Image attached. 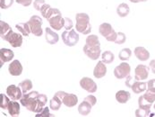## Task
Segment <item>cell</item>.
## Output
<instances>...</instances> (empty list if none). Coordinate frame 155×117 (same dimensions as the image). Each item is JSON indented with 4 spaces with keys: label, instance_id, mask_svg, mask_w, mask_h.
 Segmentation results:
<instances>
[{
    "label": "cell",
    "instance_id": "obj_1",
    "mask_svg": "<svg viewBox=\"0 0 155 117\" xmlns=\"http://www.w3.org/2000/svg\"><path fill=\"white\" fill-rule=\"evenodd\" d=\"M47 95L40 94L37 91H31L22 95L20 102L22 106L26 107L27 110L38 114L43 110L47 104Z\"/></svg>",
    "mask_w": 155,
    "mask_h": 117
},
{
    "label": "cell",
    "instance_id": "obj_2",
    "mask_svg": "<svg viewBox=\"0 0 155 117\" xmlns=\"http://www.w3.org/2000/svg\"><path fill=\"white\" fill-rule=\"evenodd\" d=\"M46 19L48 21L50 27L56 31L61 30V28L65 25V18L62 17V14L58 8L50 7L47 13Z\"/></svg>",
    "mask_w": 155,
    "mask_h": 117
},
{
    "label": "cell",
    "instance_id": "obj_3",
    "mask_svg": "<svg viewBox=\"0 0 155 117\" xmlns=\"http://www.w3.org/2000/svg\"><path fill=\"white\" fill-rule=\"evenodd\" d=\"M75 29L78 33L84 35L90 34L91 32V25L90 23V16L85 13H78L75 15Z\"/></svg>",
    "mask_w": 155,
    "mask_h": 117
},
{
    "label": "cell",
    "instance_id": "obj_4",
    "mask_svg": "<svg viewBox=\"0 0 155 117\" xmlns=\"http://www.w3.org/2000/svg\"><path fill=\"white\" fill-rule=\"evenodd\" d=\"M30 28H31V32L33 35L35 36H41L42 33H43V31H42V18L38 16V15H32L30 20L27 22Z\"/></svg>",
    "mask_w": 155,
    "mask_h": 117
},
{
    "label": "cell",
    "instance_id": "obj_5",
    "mask_svg": "<svg viewBox=\"0 0 155 117\" xmlns=\"http://www.w3.org/2000/svg\"><path fill=\"white\" fill-rule=\"evenodd\" d=\"M2 40L9 43V44L14 48L21 47L22 44V35L21 33H15L13 30H11L5 36L2 38Z\"/></svg>",
    "mask_w": 155,
    "mask_h": 117
},
{
    "label": "cell",
    "instance_id": "obj_6",
    "mask_svg": "<svg viewBox=\"0 0 155 117\" xmlns=\"http://www.w3.org/2000/svg\"><path fill=\"white\" fill-rule=\"evenodd\" d=\"M62 40L67 46L73 47L79 42V35L74 29H71L70 31H65L62 33Z\"/></svg>",
    "mask_w": 155,
    "mask_h": 117
},
{
    "label": "cell",
    "instance_id": "obj_7",
    "mask_svg": "<svg viewBox=\"0 0 155 117\" xmlns=\"http://www.w3.org/2000/svg\"><path fill=\"white\" fill-rule=\"evenodd\" d=\"M154 101L155 92L147 90L146 93H144V95H141V96L138 98V105H139V107L151 109L152 105L154 103Z\"/></svg>",
    "mask_w": 155,
    "mask_h": 117
},
{
    "label": "cell",
    "instance_id": "obj_8",
    "mask_svg": "<svg viewBox=\"0 0 155 117\" xmlns=\"http://www.w3.org/2000/svg\"><path fill=\"white\" fill-rule=\"evenodd\" d=\"M131 71V67L130 65L126 62L123 61L122 63H120L118 66H117L114 70V75L116 77V78L117 79H122V78H126Z\"/></svg>",
    "mask_w": 155,
    "mask_h": 117
},
{
    "label": "cell",
    "instance_id": "obj_9",
    "mask_svg": "<svg viewBox=\"0 0 155 117\" xmlns=\"http://www.w3.org/2000/svg\"><path fill=\"white\" fill-rule=\"evenodd\" d=\"M84 54L88 57L89 59L92 60H96L100 58L101 56V45L98 46H89L87 44H85L84 47Z\"/></svg>",
    "mask_w": 155,
    "mask_h": 117
},
{
    "label": "cell",
    "instance_id": "obj_10",
    "mask_svg": "<svg viewBox=\"0 0 155 117\" xmlns=\"http://www.w3.org/2000/svg\"><path fill=\"white\" fill-rule=\"evenodd\" d=\"M80 87L85 91H87L88 93H95L98 88L96 83L91 77H83L80 80Z\"/></svg>",
    "mask_w": 155,
    "mask_h": 117
},
{
    "label": "cell",
    "instance_id": "obj_11",
    "mask_svg": "<svg viewBox=\"0 0 155 117\" xmlns=\"http://www.w3.org/2000/svg\"><path fill=\"white\" fill-rule=\"evenodd\" d=\"M6 95L9 96L11 100H20L22 96V91L21 88L15 85H10L6 88Z\"/></svg>",
    "mask_w": 155,
    "mask_h": 117
},
{
    "label": "cell",
    "instance_id": "obj_12",
    "mask_svg": "<svg viewBox=\"0 0 155 117\" xmlns=\"http://www.w3.org/2000/svg\"><path fill=\"white\" fill-rule=\"evenodd\" d=\"M149 70L150 68L145 65H138L134 70V78L138 81L147 79L149 76Z\"/></svg>",
    "mask_w": 155,
    "mask_h": 117
},
{
    "label": "cell",
    "instance_id": "obj_13",
    "mask_svg": "<svg viewBox=\"0 0 155 117\" xmlns=\"http://www.w3.org/2000/svg\"><path fill=\"white\" fill-rule=\"evenodd\" d=\"M15 57V53L13 50L5 48H2L0 50V67L3 66L4 63L11 61Z\"/></svg>",
    "mask_w": 155,
    "mask_h": 117
},
{
    "label": "cell",
    "instance_id": "obj_14",
    "mask_svg": "<svg viewBox=\"0 0 155 117\" xmlns=\"http://www.w3.org/2000/svg\"><path fill=\"white\" fill-rule=\"evenodd\" d=\"M22 66L21 64V62L17 60H13L9 66H8V71L10 73V75L14 76V77H17V76H20L22 73Z\"/></svg>",
    "mask_w": 155,
    "mask_h": 117
},
{
    "label": "cell",
    "instance_id": "obj_15",
    "mask_svg": "<svg viewBox=\"0 0 155 117\" xmlns=\"http://www.w3.org/2000/svg\"><path fill=\"white\" fill-rule=\"evenodd\" d=\"M105 64L106 63L101 60V61H99L97 65L95 66L93 70V76L96 78H102L107 74V67Z\"/></svg>",
    "mask_w": 155,
    "mask_h": 117
},
{
    "label": "cell",
    "instance_id": "obj_16",
    "mask_svg": "<svg viewBox=\"0 0 155 117\" xmlns=\"http://www.w3.org/2000/svg\"><path fill=\"white\" fill-rule=\"evenodd\" d=\"M62 102L67 107L71 108V107H74L76 105V104L78 103V97L74 94L65 93L63 98H62Z\"/></svg>",
    "mask_w": 155,
    "mask_h": 117
},
{
    "label": "cell",
    "instance_id": "obj_17",
    "mask_svg": "<svg viewBox=\"0 0 155 117\" xmlns=\"http://www.w3.org/2000/svg\"><path fill=\"white\" fill-rule=\"evenodd\" d=\"M45 38H46V41L49 44H56L58 40H59V37H58V34L57 33H55L51 28H46L45 30Z\"/></svg>",
    "mask_w": 155,
    "mask_h": 117
},
{
    "label": "cell",
    "instance_id": "obj_18",
    "mask_svg": "<svg viewBox=\"0 0 155 117\" xmlns=\"http://www.w3.org/2000/svg\"><path fill=\"white\" fill-rule=\"evenodd\" d=\"M134 52L135 57L139 60H141V61H146L150 58L149 51L145 48H143V47H136L134 49Z\"/></svg>",
    "mask_w": 155,
    "mask_h": 117
},
{
    "label": "cell",
    "instance_id": "obj_19",
    "mask_svg": "<svg viewBox=\"0 0 155 117\" xmlns=\"http://www.w3.org/2000/svg\"><path fill=\"white\" fill-rule=\"evenodd\" d=\"M131 89L133 90L134 94H140L144 92L147 89V83L145 82H141L138 81L136 79H134L132 86H131Z\"/></svg>",
    "mask_w": 155,
    "mask_h": 117
},
{
    "label": "cell",
    "instance_id": "obj_20",
    "mask_svg": "<svg viewBox=\"0 0 155 117\" xmlns=\"http://www.w3.org/2000/svg\"><path fill=\"white\" fill-rule=\"evenodd\" d=\"M8 113L11 116H19L20 115V105L15 101H10L8 107H7Z\"/></svg>",
    "mask_w": 155,
    "mask_h": 117
},
{
    "label": "cell",
    "instance_id": "obj_21",
    "mask_svg": "<svg viewBox=\"0 0 155 117\" xmlns=\"http://www.w3.org/2000/svg\"><path fill=\"white\" fill-rule=\"evenodd\" d=\"M115 30L112 28L111 24L108 23H101L99 27V33L101 35H102L103 37L107 38L108 36H110L112 33H114Z\"/></svg>",
    "mask_w": 155,
    "mask_h": 117
},
{
    "label": "cell",
    "instance_id": "obj_22",
    "mask_svg": "<svg viewBox=\"0 0 155 117\" xmlns=\"http://www.w3.org/2000/svg\"><path fill=\"white\" fill-rule=\"evenodd\" d=\"M91 107H92V105L89 103L88 101H86V100L84 99V101L79 105L78 112H79V114H80L81 115L86 116V115H88L89 114L91 113Z\"/></svg>",
    "mask_w": 155,
    "mask_h": 117
},
{
    "label": "cell",
    "instance_id": "obj_23",
    "mask_svg": "<svg viewBox=\"0 0 155 117\" xmlns=\"http://www.w3.org/2000/svg\"><path fill=\"white\" fill-rule=\"evenodd\" d=\"M131 95L128 91H125V90H119L116 93V100L120 103V104H126L128 102V100L130 99Z\"/></svg>",
    "mask_w": 155,
    "mask_h": 117
},
{
    "label": "cell",
    "instance_id": "obj_24",
    "mask_svg": "<svg viewBox=\"0 0 155 117\" xmlns=\"http://www.w3.org/2000/svg\"><path fill=\"white\" fill-rule=\"evenodd\" d=\"M15 28L18 30V32L22 34V36H29L31 32V28L28 23H19L15 25Z\"/></svg>",
    "mask_w": 155,
    "mask_h": 117
},
{
    "label": "cell",
    "instance_id": "obj_25",
    "mask_svg": "<svg viewBox=\"0 0 155 117\" xmlns=\"http://www.w3.org/2000/svg\"><path fill=\"white\" fill-rule=\"evenodd\" d=\"M62 104H63L62 99L60 97H58V95H55L52 97V99L50 100V102H49V107L53 111H58L59 108L61 107V105Z\"/></svg>",
    "mask_w": 155,
    "mask_h": 117
},
{
    "label": "cell",
    "instance_id": "obj_26",
    "mask_svg": "<svg viewBox=\"0 0 155 117\" xmlns=\"http://www.w3.org/2000/svg\"><path fill=\"white\" fill-rule=\"evenodd\" d=\"M129 12H130L129 6H128V5L126 4V3L120 4V5L117 6V14L118 16H120V17H126V16H127L128 14H129Z\"/></svg>",
    "mask_w": 155,
    "mask_h": 117
},
{
    "label": "cell",
    "instance_id": "obj_27",
    "mask_svg": "<svg viewBox=\"0 0 155 117\" xmlns=\"http://www.w3.org/2000/svg\"><path fill=\"white\" fill-rule=\"evenodd\" d=\"M18 86L21 88L23 95L28 93V92H30V91L31 90L32 87H33L32 82H31V80H30V79H25V80H23L22 82H20Z\"/></svg>",
    "mask_w": 155,
    "mask_h": 117
},
{
    "label": "cell",
    "instance_id": "obj_28",
    "mask_svg": "<svg viewBox=\"0 0 155 117\" xmlns=\"http://www.w3.org/2000/svg\"><path fill=\"white\" fill-rule=\"evenodd\" d=\"M132 55V51L130 49L128 48H125V49H122L118 54V57H119V60H121L122 61H127L130 59Z\"/></svg>",
    "mask_w": 155,
    "mask_h": 117
},
{
    "label": "cell",
    "instance_id": "obj_29",
    "mask_svg": "<svg viewBox=\"0 0 155 117\" xmlns=\"http://www.w3.org/2000/svg\"><path fill=\"white\" fill-rule=\"evenodd\" d=\"M101 59H102V61L105 62L106 64H110V63H112L114 61L115 56H114V54L111 51L106 50V51H104L101 54Z\"/></svg>",
    "mask_w": 155,
    "mask_h": 117
},
{
    "label": "cell",
    "instance_id": "obj_30",
    "mask_svg": "<svg viewBox=\"0 0 155 117\" xmlns=\"http://www.w3.org/2000/svg\"><path fill=\"white\" fill-rule=\"evenodd\" d=\"M11 30H12V28L10 27V25L8 23L4 22V21H0V35H1V39L4 36H5Z\"/></svg>",
    "mask_w": 155,
    "mask_h": 117
},
{
    "label": "cell",
    "instance_id": "obj_31",
    "mask_svg": "<svg viewBox=\"0 0 155 117\" xmlns=\"http://www.w3.org/2000/svg\"><path fill=\"white\" fill-rule=\"evenodd\" d=\"M86 44L89 46H98L101 45L100 43V40L98 38L97 35L92 34V35H89L86 38Z\"/></svg>",
    "mask_w": 155,
    "mask_h": 117
},
{
    "label": "cell",
    "instance_id": "obj_32",
    "mask_svg": "<svg viewBox=\"0 0 155 117\" xmlns=\"http://www.w3.org/2000/svg\"><path fill=\"white\" fill-rule=\"evenodd\" d=\"M9 96L5 94H0V107L2 109H7L8 105L10 103Z\"/></svg>",
    "mask_w": 155,
    "mask_h": 117
},
{
    "label": "cell",
    "instance_id": "obj_33",
    "mask_svg": "<svg viewBox=\"0 0 155 117\" xmlns=\"http://www.w3.org/2000/svg\"><path fill=\"white\" fill-rule=\"evenodd\" d=\"M151 114L150 109L148 108H143V107H139L136 111H135V116L136 117H146L148 116Z\"/></svg>",
    "mask_w": 155,
    "mask_h": 117
},
{
    "label": "cell",
    "instance_id": "obj_34",
    "mask_svg": "<svg viewBox=\"0 0 155 117\" xmlns=\"http://www.w3.org/2000/svg\"><path fill=\"white\" fill-rule=\"evenodd\" d=\"M127 41V37L125 35L124 33H117V39L115 41V43L117 44H123L125 43Z\"/></svg>",
    "mask_w": 155,
    "mask_h": 117
},
{
    "label": "cell",
    "instance_id": "obj_35",
    "mask_svg": "<svg viewBox=\"0 0 155 117\" xmlns=\"http://www.w3.org/2000/svg\"><path fill=\"white\" fill-rule=\"evenodd\" d=\"M15 0H0V7L2 9H7L13 5Z\"/></svg>",
    "mask_w": 155,
    "mask_h": 117
},
{
    "label": "cell",
    "instance_id": "obj_36",
    "mask_svg": "<svg viewBox=\"0 0 155 117\" xmlns=\"http://www.w3.org/2000/svg\"><path fill=\"white\" fill-rule=\"evenodd\" d=\"M35 116L36 117H49V116H52V115L49 113V108L45 106L44 108H43V110H42L41 112L38 113V114H37Z\"/></svg>",
    "mask_w": 155,
    "mask_h": 117
},
{
    "label": "cell",
    "instance_id": "obj_37",
    "mask_svg": "<svg viewBox=\"0 0 155 117\" xmlns=\"http://www.w3.org/2000/svg\"><path fill=\"white\" fill-rule=\"evenodd\" d=\"M45 4H46V3H45V0H35V1L33 2V6H34V8H35L37 11H40V12H41L42 6L44 5Z\"/></svg>",
    "mask_w": 155,
    "mask_h": 117
},
{
    "label": "cell",
    "instance_id": "obj_38",
    "mask_svg": "<svg viewBox=\"0 0 155 117\" xmlns=\"http://www.w3.org/2000/svg\"><path fill=\"white\" fill-rule=\"evenodd\" d=\"M73 22H72V20L70 19V18H68V17H65V25H64V27L66 28V30L67 31H70L71 29H73Z\"/></svg>",
    "mask_w": 155,
    "mask_h": 117
},
{
    "label": "cell",
    "instance_id": "obj_39",
    "mask_svg": "<svg viewBox=\"0 0 155 117\" xmlns=\"http://www.w3.org/2000/svg\"><path fill=\"white\" fill-rule=\"evenodd\" d=\"M84 100L88 101L89 103H90L92 106H94V105H96V103H97V99H96V97H95L94 95H87V96L84 98Z\"/></svg>",
    "mask_w": 155,
    "mask_h": 117
},
{
    "label": "cell",
    "instance_id": "obj_40",
    "mask_svg": "<svg viewBox=\"0 0 155 117\" xmlns=\"http://www.w3.org/2000/svg\"><path fill=\"white\" fill-rule=\"evenodd\" d=\"M147 90L155 92V79H151L147 83Z\"/></svg>",
    "mask_w": 155,
    "mask_h": 117
},
{
    "label": "cell",
    "instance_id": "obj_41",
    "mask_svg": "<svg viewBox=\"0 0 155 117\" xmlns=\"http://www.w3.org/2000/svg\"><path fill=\"white\" fill-rule=\"evenodd\" d=\"M15 1H16L17 4L22 5V6H25V7L31 5V3H32V0H15Z\"/></svg>",
    "mask_w": 155,
    "mask_h": 117
},
{
    "label": "cell",
    "instance_id": "obj_42",
    "mask_svg": "<svg viewBox=\"0 0 155 117\" xmlns=\"http://www.w3.org/2000/svg\"><path fill=\"white\" fill-rule=\"evenodd\" d=\"M51 6L48 5V4H45L44 5L42 6V8H41V15H42V16L46 18V15H47V13H48V11L49 10V8H50Z\"/></svg>",
    "mask_w": 155,
    "mask_h": 117
},
{
    "label": "cell",
    "instance_id": "obj_43",
    "mask_svg": "<svg viewBox=\"0 0 155 117\" xmlns=\"http://www.w3.org/2000/svg\"><path fill=\"white\" fill-rule=\"evenodd\" d=\"M126 78H127V79H126V86L131 88V86H132V84H133V82L134 81L135 78H133V77H132L131 76H129V75H128Z\"/></svg>",
    "mask_w": 155,
    "mask_h": 117
},
{
    "label": "cell",
    "instance_id": "obj_44",
    "mask_svg": "<svg viewBox=\"0 0 155 117\" xmlns=\"http://www.w3.org/2000/svg\"><path fill=\"white\" fill-rule=\"evenodd\" d=\"M117 33L114 32V33H111L110 36H108V37L106 38V40H107L108 42H113V43H115V41H116V39H117Z\"/></svg>",
    "mask_w": 155,
    "mask_h": 117
},
{
    "label": "cell",
    "instance_id": "obj_45",
    "mask_svg": "<svg viewBox=\"0 0 155 117\" xmlns=\"http://www.w3.org/2000/svg\"><path fill=\"white\" fill-rule=\"evenodd\" d=\"M150 69L152 70L153 73L155 74V60H152V61L150 62Z\"/></svg>",
    "mask_w": 155,
    "mask_h": 117
},
{
    "label": "cell",
    "instance_id": "obj_46",
    "mask_svg": "<svg viewBox=\"0 0 155 117\" xmlns=\"http://www.w3.org/2000/svg\"><path fill=\"white\" fill-rule=\"evenodd\" d=\"M129 1L132 3H140V2H145L147 0H129Z\"/></svg>",
    "mask_w": 155,
    "mask_h": 117
},
{
    "label": "cell",
    "instance_id": "obj_47",
    "mask_svg": "<svg viewBox=\"0 0 155 117\" xmlns=\"http://www.w3.org/2000/svg\"><path fill=\"white\" fill-rule=\"evenodd\" d=\"M154 109H155V105H154Z\"/></svg>",
    "mask_w": 155,
    "mask_h": 117
}]
</instances>
